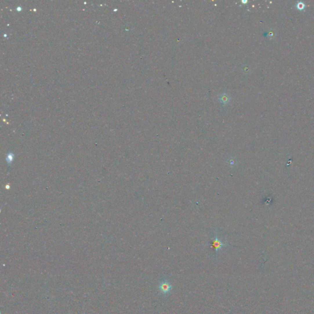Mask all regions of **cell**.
<instances>
[{"label":"cell","mask_w":314,"mask_h":314,"mask_svg":"<svg viewBox=\"0 0 314 314\" xmlns=\"http://www.w3.org/2000/svg\"><path fill=\"white\" fill-rule=\"evenodd\" d=\"M159 288L163 294H168L171 291L172 286L168 281H163L159 284Z\"/></svg>","instance_id":"7a4b0ae2"},{"label":"cell","mask_w":314,"mask_h":314,"mask_svg":"<svg viewBox=\"0 0 314 314\" xmlns=\"http://www.w3.org/2000/svg\"><path fill=\"white\" fill-rule=\"evenodd\" d=\"M211 240H212V247L214 248V250L217 253L218 252H219L220 250L222 249L225 246V243L223 242V241L219 236H218V235L217 233L214 234V235H213V237L211 238Z\"/></svg>","instance_id":"6da1fadb"},{"label":"cell","mask_w":314,"mask_h":314,"mask_svg":"<svg viewBox=\"0 0 314 314\" xmlns=\"http://www.w3.org/2000/svg\"><path fill=\"white\" fill-rule=\"evenodd\" d=\"M219 100L222 104L225 105V104H228L229 103H230V100H231V98L228 94L222 93L219 96Z\"/></svg>","instance_id":"3957f363"},{"label":"cell","mask_w":314,"mask_h":314,"mask_svg":"<svg viewBox=\"0 0 314 314\" xmlns=\"http://www.w3.org/2000/svg\"><path fill=\"white\" fill-rule=\"evenodd\" d=\"M296 8H297V9L300 10H304V9L305 8V4L303 3L301 1L297 2V3L296 4Z\"/></svg>","instance_id":"277c9868"}]
</instances>
